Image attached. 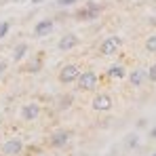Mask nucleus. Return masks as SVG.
<instances>
[{"instance_id":"obj_1","label":"nucleus","mask_w":156,"mask_h":156,"mask_svg":"<svg viewBox=\"0 0 156 156\" xmlns=\"http://www.w3.org/2000/svg\"><path fill=\"white\" fill-rule=\"evenodd\" d=\"M82 72H80V68H78L76 63H66L63 68H61V72H59V82H63V84H72V82H76L78 76H80Z\"/></svg>"},{"instance_id":"obj_2","label":"nucleus","mask_w":156,"mask_h":156,"mask_svg":"<svg viewBox=\"0 0 156 156\" xmlns=\"http://www.w3.org/2000/svg\"><path fill=\"white\" fill-rule=\"evenodd\" d=\"M120 47H122V38L120 36H108L99 44V53L101 55H114V53L120 51Z\"/></svg>"},{"instance_id":"obj_3","label":"nucleus","mask_w":156,"mask_h":156,"mask_svg":"<svg viewBox=\"0 0 156 156\" xmlns=\"http://www.w3.org/2000/svg\"><path fill=\"white\" fill-rule=\"evenodd\" d=\"M23 141L19 139V137H13V139H9V141H4L2 144V152L0 154L2 156H19L21 152H23Z\"/></svg>"},{"instance_id":"obj_4","label":"nucleus","mask_w":156,"mask_h":156,"mask_svg":"<svg viewBox=\"0 0 156 156\" xmlns=\"http://www.w3.org/2000/svg\"><path fill=\"white\" fill-rule=\"evenodd\" d=\"M76 84L80 91H95V87H97V74L95 72H82L78 76Z\"/></svg>"},{"instance_id":"obj_5","label":"nucleus","mask_w":156,"mask_h":156,"mask_svg":"<svg viewBox=\"0 0 156 156\" xmlns=\"http://www.w3.org/2000/svg\"><path fill=\"white\" fill-rule=\"evenodd\" d=\"M99 11H101V6H97V4H93V2H89V4H84L82 9H78L76 19H78V21H89V19H95V17L99 15Z\"/></svg>"},{"instance_id":"obj_6","label":"nucleus","mask_w":156,"mask_h":156,"mask_svg":"<svg viewBox=\"0 0 156 156\" xmlns=\"http://www.w3.org/2000/svg\"><path fill=\"white\" fill-rule=\"evenodd\" d=\"M38 116H40V105L38 104L30 101V104H26L21 108V118L23 120H36Z\"/></svg>"},{"instance_id":"obj_7","label":"nucleus","mask_w":156,"mask_h":156,"mask_svg":"<svg viewBox=\"0 0 156 156\" xmlns=\"http://www.w3.org/2000/svg\"><path fill=\"white\" fill-rule=\"evenodd\" d=\"M93 110H97V112H108V110H112V97L110 95H97L95 99H93Z\"/></svg>"},{"instance_id":"obj_8","label":"nucleus","mask_w":156,"mask_h":156,"mask_svg":"<svg viewBox=\"0 0 156 156\" xmlns=\"http://www.w3.org/2000/svg\"><path fill=\"white\" fill-rule=\"evenodd\" d=\"M78 47V36L76 34H63L61 36V40H59V49L61 51H72V49H76Z\"/></svg>"},{"instance_id":"obj_9","label":"nucleus","mask_w":156,"mask_h":156,"mask_svg":"<svg viewBox=\"0 0 156 156\" xmlns=\"http://www.w3.org/2000/svg\"><path fill=\"white\" fill-rule=\"evenodd\" d=\"M53 27H55L53 19H40V21L36 23V27H34V34H36V36H49L53 32Z\"/></svg>"},{"instance_id":"obj_10","label":"nucleus","mask_w":156,"mask_h":156,"mask_svg":"<svg viewBox=\"0 0 156 156\" xmlns=\"http://www.w3.org/2000/svg\"><path fill=\"white\" fill-rule=\"evenodd\" d=\"M68 139H70V133L68 131H55L53 137H51V146L53 148H61V146L68 144Z\"/></svg>"},{"instance_id":"obj_11","label":"nucleus","mask_w":156,"mask_h":156,"mask_svg":"<svg viewBox=\"0 0 156 156\" xmlns=\"http://www.w3.org/2000/svg\"><path fill=\"white\" fill-rule=\"evenodd\" d=\"M108 76L114 78V80H122V78L127 76V70H125L122 63H112V66L108 68Z\"/></svg>"},{"instance_id":"obj_12","label":"nucleus","mask_w":156,"mask_h":156,"mask_svg":"<svg viewBox=\"0 0 156 156\" xmlns=\"http://www.w3.org/2000/svg\"><path fill=\"white\" fill-rule=\"evenodd\" d=\"M146 78H148V74H146L144 70H135V72L129 74V82L133 84V87H139L141 82H146Z\"/></svg>"},{"instance_id":"obj_13","label":"nucleus","mask_w":156,"mask_h":156,"mask_svg":"<svg viewBox=\"0 0 156 156\" xmlns=\"http://www.w3.org/2000/svg\"><path fill=\"white\" fill-rule=\"evenodd\" d=\"M26 55H27V44L21 42V44H17V47H15V51H13V61H21Z\"/></svg>"},{"instance_id":"obj_14","label":"nucleus","mask_w":156,"mask_h":156,"mask_svg":"<svg viewBox=\"0 0 156 156\" xmlns=\"http://www.w3.org/2000/svg\"><path fill=\"white\" fill-rule=\"evenodd\" d=\"M9 32H11V21H9V19L0 21V40H2V38H4Z\"/></svg>"},{"instance_id":"obj_15","label":"nucleus","mask_w":156,"mask_h":156,"mask_svg":"<svg viewBox=\"0 0 156 156\" xmlns=\"http://www.w3.org/2000/svg\"><path fill=\"white\" fill-rule=\"evenodd\" d=\"M146 49H148V51H156V36H150V38L146 40Z\"/></svg>"},{"instance_id":"obj_16","label":"nucleus","mask_w":156,"mask_h":156,"mask_svg":"<svg viewBox=\"0 0 156 156\" xmlns=\"http://www.w3.org/2000/svg\"><path fill=\"white\" fill-rule=\"evenodd\" d=\"M148 80H152V82H156V63L150 68V72H148Z\"/></svg>"},{"instance_id":"obj_17","label":"nucleus","mask_w":156,"mask_h":156,"mask_svg":"<svg viewBox=\"0 0 156 156\" xmlns=\"http://www.w3.org/2000/svg\"><path fill=\"white\" fill-rule=\"evenodd\" d=\"M78 0H59V6H72V4H76Z\"/></svg>"},{"instance_id":"obj_18","label":"nucleus","mask_w":156,"mask_h":156,"mask_svg":"<svg viewBox=\"0 0 156 156\" xmlns=\"http://www.w3.org/2000/svg\"><path fill=\"white\" fill-rule=\"evenodd\" d=\"M4 70H6V63H4V61H0V74H2Z\"/></svg>"},{"instance_id":"obj_19","label":"nucleus","mask_w":156,"mask_h":156,"mask_svg":"<svg viewBox=\"0 0 156 156\" xmlns=\"http://www.w3.org/2000/svg\"><path fill=\"white\" fill-rule=\"evenodd\" d=\"M40 2H44V0H32V4H40Z\"/></svg>"},{"instance_id":"obj_20","label":"nucleus","mask_w":156,"mask_h":156,"mask_svg":"<svg viewBox=\"0 0 156 156\" xmlns=\"http://www.w3.org/2000/svg\"><path fill=\"white\" fill-rule=\"evenodd\" d=\"M152 137H156V129H154V131H152Z\"/></svg>"},{"instance_id":"obj_21","label":"nucleus","mask_w":156,"mask_h":156,"mask_svg":"<svg viewBox=\"0 0 156 156\" xmlns=\"http://www.w3.org/2000/svg\"><path fill=\"white\" fill-rule=\"evenodd\" d=\"M152 156H156V154H152Z\"/></svg>"},{"instance_id":"obj_22","label":"nucleus","mask_w":156,"mask_h":156,"mask_svg":"<svg viewBox=\"0 0 156 156\" xmlns=\"http://www.w3.org/2000/svg\"><path fill=\"white\" fill-rule=\"evenodd\" d=\"M0 120H2V118H0Z\"/></svg>"},{"instance_id":"obj_23","label":"nucleus","mask_w":156,"mask_h":156,"mask_svg":"<svg viewBox=\"0 0 156 156\" xmlns=\"http://www.w3.org/2000/svg\"><path fill=\"white\" fill-rule=\"evenodd\" d=\"M0 156H2V154H0Z\"/></svg>"}]
</instances>
